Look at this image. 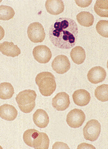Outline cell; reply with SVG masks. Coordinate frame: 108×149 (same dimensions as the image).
<instances>
[{"label":"cell","instance_id":"obj_1","mask_svg":"<svg viewBox=\"0 0 108 149\" xmlns=\"http://www.w3.org/2000/svg\"><path fill=\"white\" fill-rule=\"evenodd\" d=\"M49 35L55 47L61 49H70L78 40V25L70 18H59L50 26Z\"/></svg>","mask_w":108,"mask_h":149},{"label":"cell","instance_id":"obj_2","mask_svg":"<svg viewBox=\"0 0 108 149\" xmlns=\"http://www.w3.org/2000/svg\"><path fill=\"white\" fill-rule=\"evenodd\" d=\"M23 141L26 145L36 149L49 148L50 140L47 134L31 129L23 133Z\"/></svg>","mask_w":108,"mask_h":149},{"label":"cell","instance_id":"obj_3","mask_svg":"<svg viewBox=\"0 0 108 149\" xmlns=\"http://www.w3.org/2000/svg\"><path fill=\"white\" fill-rule=\"evenodd\" d=\"M35 82L41 94L45 97L51 95L56 88L55 77L49 72H43L36 76Z\"/></svg>","mask_w":108,"mask_h":149},{"label":"cell","instance_id":"obj_4","mask_svg":"<svg viewBox=\"0 0 108 149\" xmlns=\"http://www.w3.org/2000/svg\"><path fill=\"white\" fill-rule=\"evenodd\" d=\"M37 93L34 90H25L18 93L16 96V102L21 111L24 113H29L35 107Z\"/></svg>","mask_w":108,"mask_h":149},{"label":"cell","instance_id":"obj_5","mask_svg":"<svg viewBox=\"0 0 108 149\" xmlns=\"http://www.w3.org/2000/svg\"><path fill=\"white\" fill-rule=\"evenodd\" d=\"M101 133V125L96 119L89 121L83 129V134L85 139L90 141H95L99 137Z\"/></svg>","mask_w":108,"mask_h":149},{"label":"cell","instance_id":"obj_6","mask_svg":"<svg viewBox=\"0 0 108 149\" xmlns=\"http://www.w3.org/2000/svg\"><path fill=\"white\" fill-rule=\"evenodd\" d=\"M27 35L33 42H42L45 38L44 27L40 23H31L27 29Z\"/></svg>","mask_w":108,"mask_h":149},{"label":"cell","instance_id":"obj_7","mask_svg":"<svg viewBox=\"0 0 108 149\" xmlns=\"http://www.w3.org/2000/svg\"><path fill=\"white\" fill-rule=\"evenodd\" d=\"M86 119V115L82 110L74 109L70 111L66 117V123L71 128L76 129L82 125Z\"/></svg>","mask_w":108,"mask_h":149},{"label":"cell","instance_id":"obj_8","mask_svg":"<svg viewBox=\"0 0 108 149\" xmlns=\"http://www.w3.org/2000/svg\"><path fill=\"white\" fill-rule=\"evenodd\" d=\"M33 54L36 61L41 64H47L52 57V52L50 49L45 45L35 47L33 50Z\"/></svg>","mask_w":108,"mask_h":149},{"label":"cell","instance_id":"obj_9","mask_svg":"<svg viewBox=\"0 0 108 149\" xmlns=\"http://www.w3.org/2000/svg\"><path fill=\"white\" fill-rule=\"evenodd\" d=\"M52 68L56 73L63 74L70 68V62L65 55H59L55 57L52 61Z\"/></svg>","mask_w":108,"mask_h":149},{"label":"cell","instance_id":"obj_10","mask_svg":"<svg viewBox=\"0 0 108 149\" xmlns=\"http://www.w3.org/2000/svg\"><path fill=\"white\" fill-rule=\"evenodd\" d=\"M70 101L69 95L66 92H60L52 99V105L55 109L58 111H64L68 109Z\"/></svg>","mask_w":108,"mask_h":149},{"label":"cell","instance_id":"obj_11","mask_svg":"<svg viewBox=\"0 0 108 149\" xmlns=\"http://www.w3.org/2000/svg\"><path fill=\"white\" fill-rule=\"evenodd\" d=\"M88 80L92 84L102 82L105 79L106 72L101 66H95L91 68L88 73Z\"/></svg>","mask_w":108,"mask_h":149},{"label":"cell","instance_id":"obj_12","mask_svg":"<svg viewBox=\"0 0 108 149\" xmlns=\"http://www.w3.org/2000/svg\"><path fill=\"white\" fill-rule=\"evenodd\" d=\"M72 99L76 105L80 107L86 106L90 102L91 96L90 93L85 90H78L74 92Z\"/></svg>","mask_w":108,"mask_h":149},{"label":"cell","instance_id":"obj_13","mask_svg":"<svg viewBox=\"0 0 108 149\" xmlns=\"http://www.w3.org/2000/svg\"><path fill=\"white\" fill-rule=\"evenodd\" d=\"M0 52L8 56L16 57L21 54V50L12 42L5 41L0 43Z\"/></svg>","mask_w":108,"mask_h":149},{"label":"cell","instance_id":"obj_14","mask_svg":"<svg viewBox=\"0 0 108 149\" xmlns=\"http://www.w3.org/2000/svg\"><path fill=\"white\" fill-rule=\"evenodd\" d=\"M18 115L17 109L13 105L4 104L0 107V117L6 121H13Z\"/></svg>","mask_w":108,"mask_h":149},{"label":"cell","instance_id":"obj_15","mask_svg":"<svg viewBox=\"0 0 108 149\" xmlns=\"http://www.w3.org/2000/svg\"><path fill=\"white\" fill-rule=\"evenodd\" d=\"M46 9L51 15H57L64 10V5L61 0H48L45 3Z\"/></svg>","mask_w":108,"mask_h":149},{"label":"cell","instance_id":"obj_16","mask_svg":"<svg viewBox=\"0 0 108 149\" xmlns=\"http://www.w3.org/2000/svg\"><path fill=\"white\" fill-rule=\"evenodd\" d=\"M33 122L39 128H45L49 123V117L47 113L42 109H39L33 114Z\"/></svg>","mask_w":108,"mask_h":149},{"label":"cell","instance_id":"obj_17","mask_svg":"<svg viewBox=\"0 0 108 149\" xmlns=\"http://www.w3.org/2000/svg\"><path fill=\"white\" fill-rule=\"evenodd\" d=\"M79 24L86 27H91L94 22V17L92 13L88 11H82L76 16Z\"/></svg>","mask_w":108,"mask_h":149},{"label":"cell","instance_id":"obj_18","mask_svg":"<svg viewBox=\"0 0 108 149\" xmlns=\"http://www.w3.org/2000/svg\"><path fill=\"white\" fill-rule=\"evenodd\" d=\"M70 57L76 64H81L84 62L86 55L84 49L80 46L75 47L70 52Z\"/></svg>","mask_w":108,"mask_h":149},{"label":"cell","instance_id":"obj_19","mask_svg":"<svg viewBox=\"0 0 108 149\" xmlns=\"http://www.w3.org/2000/svg\"><path fill=\"white\" fill-rule=\"evenodd\" d=\"M14 94V89L11 84L3 82L0 84V99L8 100Z\"/></svg>","mask_w":108,"mask_h":149},{"label":"cell","instance_id":"obj_20","mask_svg":"<svg viewBox=\"0 0 108 149\" xmlns=\"http://www.w3.org/2000/svg\"><path fill=\"white\" fill-rule=\"evenodd\" d=\"M95 13L103 17H108V1H96L94 5Z\"/></svg>","mask_w":108,"mask_h":149},{"label":"cell","instance_id":"obj_21","mask_svg":"<svg viewBox=\"0 0 108 149\" xmlns=\"http://www.w3.org/2000/svg\"><path fill=\"white\" fill-rule=\"evenodd\" d=\"M95 96L98 100L102 102L108 101V85L102 84L98 86L95 90Z\"/></svg>","mask_w":108,"mask_h":149},{"label":"cell","instance_id":"obj_22","mask_svg":"<svg viewBox=\"0 0 108 149\" xmlns=\"http://www.w3.org/2000/svg\"><path fill=\"white\" fill-rule=\"evenodd\" d=\"M15 11L10 6H0V20L8 21L13 19Z\"/></svg>","mask_w":108,"mask_h":149},{"label":"cell","instance_id":"obj_23","mask_svg":"<svg viewBox=\"0 0 108 149\" xmlns=\"http://www.w3.org/2000/svg\"><path fill=\"white\" fill-rule=\"evenodd\" d=\"M96 31L102 37H108V21L100 20L96 25Z\"/></svg>","mask_w":108,"mask_h":149},{"label":"cell","instance_id":"obj_24","mask_svg":"<svg viewBox=\"0 0 108 149\" xmlns=\"http://www.w3.org/2000/svg\"><path fill=\"white\" fill-rule=\"evenodd\" d=\"M92 0H88V1H76V3L80 8H87L92 3Z\"/></svg>","mask_w":108,"mask_h":149},{"label":"cell","instance_id":"obj_25","mask_svg":"<svg viewBox=\"0 0 108 149\" xmlns=\"http://www.w3.org/2000/svg\"><path fill=\"white\" fill-rule=\"evenodd\" d=\"M52 148H69V147L65 143L62 142H56L52 146Z\"/></svg>","mask_w":108,"mask_h":149},{"label":"cell","instance_id":"obj_26","mask_svg":"<svg viewBox=\"0 0 108 149\" xmlns=\"http://www.w3.org/2000/svg\"><path fill=\"white\" fill-rule=\"evenodd\" d=\"M93 148L95 149V147L92 145H89V144H87V143H82V145H79L78 146V148Z\"/></svg>","mask_w":108,"mask_h":149},{"label":"cell","instance_id":"obj_27","mask_svg":"<svg viewBox=\"0 0 108 149\" xmlns=\"http://www.w3.org/2000/svg\"><path fill=\"white\" fill-rule=\"evenodd\" d=\"M5 35V31L3 29V28L0 25V40H2L4 37Z\"/></svg>","mask_w":108,"mask_h":149}]
</instances>
